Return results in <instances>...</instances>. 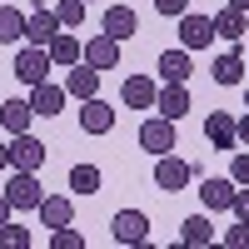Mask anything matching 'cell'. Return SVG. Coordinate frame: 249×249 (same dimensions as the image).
<instances>
[{
    "label": "cell",
    "instance_id": "6da1fadb",
    "mask_svg": "<svg viewBox=\"0 0 249 249\" xmlns=\"http://www.w3.org/2000/svg\"><path fill=\"white\" fill-rule=\"evenodd\" d=\"M190 179H195V164H190V160H179L175 150H170V155H155V190L179 195Z\"/></svg>",
    "mask_w": 249,
    "mask_h": 249
},
{
    "label": "cell",
    "instance_id": "7a4b0ae2",
    "mask_svg": "<svg viewBox=\"0 0 249 249\" xmlns=\"http://www.w3.org/2000/svg\"><path fill=\"white\" fill-rule=\"evenodd\" d=\"M50 160V144L45 140H35L30 130L25 135H10V170H35L40 175V164Z\"/></svg>",
    "mask_w": 249,
    "mask_h": 249
},
{
    "label": "cell",
    "instance_id": "3957f363",
    "mask_svg": "<svg viewBox=\"0 0 249 249\" xmlns=\"http://www.w3.org/2000/svg\"><path fill=\"white\" fill-rule=\"evenodd\" d=\"M204 140H210L214 155H234V150H239L234 115H230V110H210V120H204Z\"/></svg>",
    "mask_w": 249,
    "mask_h": 249
},
{
    "label": "cell",
    "instance_id": "277c9868",
    "mask_svg": "<svg viewBox=\"0 0 249 249\" xmlns=\"http://www.w3.org/2000/svg\"><path fill=\"white\" fill-rule=\"evenodd\" d=\"M179 144V135H175V120H164V115H150L140 124V150H150V155H170Z\"/></svg>",
    "mask_w": 249,
    "mask_h": 249
},
{
    "label": "cell",
    "instance_id": "5b68a950",
    "mask_svg": "<svg viewBox=\"0 0 249 249\" xmlns=\"http://www.w3.org/2000/svg\"><path fill=\"white\" fill-rule=\"evenodd\" d=\"M50 65H55V60H50L45 45H25L15 55V80H20V85H40V80H50Z\"/></svg>",
    "mask_w": 249,
    "mask_h": 249
},
{
    "label": "cell",
    "instance_id": "8992f818",
    "mask_svg": "<svg viewBox=\"0 0 249 249\" xmlns=\"http://www.w3.org/2000/svg\"><path fill=\"white\" fill-rule=\"evenodd\" d=\"M110 239L115 244H144V239H150V214H144V210H120L110 219Z\"/></svg>",
    "mask_w": 249,
    "mask_h": 249
},
{
    "label": "cell",
    "instance_id": "52a82bcc",
    "mask_svg": "<svg viewBox=\"0 0 249 249\" xmlns=\"http://www.w3.org/2000/svg\"><path fill=\"white\" fill-rule=\"evenodd\" d=\"M10 204L15 210H40V199H45V184L35 179V170H10Z\"/></svg>",
    "mask_w": 249,
    "mask_h": 249
},
{
    "label": "cell",
    "instance_id": "ba28073f",
    "mask_svg": "<svg viewBox=\"0 0 249 249\" xmlns=\"http://www.w3.org/2000/svg\"><path fill=\"white\" fill-rule=\"evenodd\" d=\"M210 40H214V15H195V10L179 15V45L184 50H204Z\"/></svg>",
    "mask_w": 249,
    "mask_h": 249
},
{
    "label": "cell",
    "instance_id": "9c48e42d",
    "mask_svg": "<svg viewBox=\"0 0 249 249\" xmlns=\"http://www.w3.org/2000/svg\"><path fill=\"white\" fill-rule=\"evenodd\" d=\"M60 30H65V25H60V15H55L50 5H35V10L25 15V40H30V45H50Z\"/></svg>",
    "mask_w": 249,
    "mask_h": 249
},
{
    "label": "cell",
    "instance_id": "30bf717a",
    "mask_svg": "<svg viewBox=\"0 0 249 249\" xmlns=\"http://www.w3.org/2000/svg\"><path fill=\"white\" fill-rule=\"evenodd\" d=\"M234 195H239V184H234L230 175L199 184V199H204V210H210V214H230V210H234Z\"/></svg>",
    "mask_w": 249,
    "mask_h": 249
},
{
    "label": "cell",
    "instance_id": "8fae6325",
    "mask_svg": "<svg viewBox=\"0 0 249 249\" xmlns=\"http://www.w3.org/2000/svg\"><path fill=\"white\" fill-rule=\"evenodd\" d=\"M120 100L130 110H155V100H160V85L150 75H124V85H120Z\"/></svg>",
    "mask_w": 249,
    "mask_h": 249
},
{
    "label": "cell",
    "instance_id": "7c38bea8",
    "mask_svg": "<svg viewBox=\"0 0 249 249\" xmlns=\"http://www.w3.org/2000/svg\"><path fill=\"white\" fill-rule=\"evenodd\" d=\"M80 130H85V135H110V130H115V110H110L100 95L80 100Z\"/></svg>",
    "mask_w": 249,
    "mask_h": 249
},
{
    "label": "cell",
    "instance_id": "4fadbf2b",
    "mask_svg": "<svg viewBox=\"0 0 249 249\" xmlns=\"http://www.w3.org/2000/svg\"><path fill=\"white\" fill-rule=\"evenodd\" d=\"M65 85H50V80H40V85H30V110L40 115V120H55L60 110H65Z\"/></svg>",
    "mask_w": 249,
    "mask_h": 249
},
{
    "label": "cell",
    "instance_id": "5bb4252c",
    "mask_svg": "<svg viewBox=\"0 0 249 249\" xmlns=\"http://www.w3.org/2000/svg\"><path fill=\"white\" fill-rule=\"evenodd\" d=\"M85 60H90L95 70H115V65H120V40L105 35V30L90 35V40H85Z\"/></svg>",
    "mask_w": 249,
    "mask_h": 249
},
{
    "label": "cell",
    "instance_id": "9a60e30c",
    "mask_svg": "<svg viewBox=\"0 0 249 249\" xmlns=\"http://www.w3.org/2000/svg\"><path fill=\"white\" fill-rule=\"evenodd\" d=\"M210 75H214V85H244V75H249V60H244L239 50H224V55H214Z\"/></svg>",
    "mask_w": 249,
    "mask_h": 249
},
{
    "label": "cell",
    "instance_id": "2e32d148",
    "mask_svg": "<svg viewBox=\"0 0 249 249\" xmlns=\"http://www.w3.org/2000/svg\"><path fill=\"white\" fill-rule=\"evenodd\" d=\"M219 239V230H214V219H210V210L204 214H190L179 224V244H190V249H204V244H214Z\"/></svg>",
    "mask_w": 249,
    "mask_h": 249
},
{
    "label": "cell",
    "instance_id": "e0dca14e",
    "mask_svg": "<svg viewBox=\"0 0 249 249\" xmlns=\"http://www.w3.org/2000/svg\"><path fill=\"white\" fill-rule=\"evenodd\" d=\"M190 75H195V65H190V50H164L160 55V80L164 85H190Z\"/></svg>",
    "mask_w": 249,
    "mask_h": 249
},
{
    "label": "cell",
    "instance_id": "ac0fdd59",
    "mask_svg": "<svg viewBox=\"0 0 249 249\" xmlns=\"http://www.w3.org/2000/svg\"><path fill=\"white\" fill-rule=\"evenodd\" d=\"M45 50H50V60H55L60 70H70V65H80V60H85V40H80V35H70V30H60Z\"/></svg>",
    "mask_w": 249,
    "mask_h": 249
},
{
    "label": "cell",
    "instance_id": "d6986e66",
    "mask_svg": "<svg viewBox=\"0 0 249 249\" xmlns=\"http://www.w3.org/2000/svg\"><path fill=\"white\" fill-rule=\"evenodd\" d=\"M65 90H70L75 100H90V95H100V70L90 65V60L70 65V75H65Z\"/></svg>",
    "mask_w": 249,
    "mask_h": 249
},
{
    "label": "cell",
    "instance_id": "ffe728a7",
    "mask_svg": "<svg viewBox=\"0 0 249 249\" xmlns=\"http://www.w3.org/2000/svg\"><path fill=\"white\" fill-rule=\"evenodd\" d=\"M100 30L115 35V40H130V35L140 30V15H135L130 5H110V10H105V20H100Z\"/></svg>",
    "mask_w": 249,
    "mask_h": 249
},
{
    "label": "cell",
    "instance_id": "44dd1931",
    "mask_svg": "<svg viewBox=\"0 0 249 249\" xmlns=\"http://www.w3.org/2000/svg\"><path fill=\"white\" fill-rule=\"evenodd\" d=\"M30 120H40V115L30 110V100H5V105H0V124H5V135H25Z\"/></svg>",
    "mask_w": 249,
    "mask_h": 249
},
{
    "label": "cell",
    "instance_id": "7402d4cb",
    "mask_svg": "<svg viewBox=\"0 0 249 249\" xmlns=\"http://www.w3.org/2000/svg\"><path fill=\"white\" fill-rule=\"evenodd\" d=\"M35 214H40V224H45V230H60V224H70V219H75V204H70L65 195H45Z\"/></svg>",
    "mask_w": 249,
    "mask_h": 249
},
{
    "label": "cell",
    "instance_id": "603a6c76",
    "mask_svg": "<svg viewBox=\"0 0 249 249\" xmlns=\"http://www.w3.org/2000/svg\"><path fill=\"white\" fill-rule=\"evenodd\" d=\"M155 110L164 115V120H184V115H190V90H184V85H164L160 90V100H155Z\"/></svg>",
    "mask_w": 249,
    "mask_h": 249
},
{
    "label": "cell",
    "instance_id": "cb8c5ba5",
    "mask_svg": "<svg viewBox=\"0 0 249 249\" xmlns=\"http://www.w3.org/2000/svg\"><path fill=\"white\" fill-rule=\"evenodd\" d=\"M25 40V10H15V0H0V45Z\"/></svg>",
    "mask_w": 249,
    "mask_h": 249
},
{
    "label": "cell",
    "instance_id": "d4e9b609",
    "mask_svg": "<svg viewBox=\"0 0 249 249\" xmlns=\"http://www.w3.org/2000/svg\"><path fill=\"white\" fill-rule=\"evenodd\" d=\"M244 30H249V15H244V10L224 5V10L214 15V35H219V40H230V45H234V40H244Z\"/></svg>",
    "mask_w": 249,
    "mask_h": 249
},
{
    "label": "cell",
    "instance_id": "484cf974",
    "mask_svg": "<svg viewBox=\"0 0 249 249\" xmlns=\"http://www.w3.org/2000/svg\"><path fill=\"white\" fill-rule=\"evenodd\" d=\"M70 190L75 195H100V170H95V164H75V170H70Z\"/></svg>",
    "mask_w": 249,
    "mask_h": 249
},
{
    "label": "cell",
    "instance_id": "4316f807",
    "mask_svg": "<svg viewBox=\"0 0 249 249\" xmlns=\"http://www.w3.org/2000/svg\"><path fill=\"white\" fill-rule=\"evenodd\" d=\"M30 230H25V224H15V219H5V224H0V249H30Z\"/></svg>",
    "mask_w": 249,
    "mask_h": 249
},
{
    "label": "cell",
    "instance_id": "83f0119b",
    "mask_svg": "<svg viewBox=\"0 0 249 249\" xmlns=\"http://www.w3.org/2000/svg\"><path fill=\"white\" fill-rule=\"evenodd\" d=\"M55 15H60V25H65V30H80V25H85V0H60Z\"/></svg>",
    "mask_w": 249,
    "mask_h": 249
},
{
    "label": "cell",
    "instance_id": "f1b7e54d",
    "mask_svg": "<svg viewBox=\"0 0 249 249\" xmlns=\"http://www.w3.org/2000/svg\"><path fill=\"white\" fill-rule=\"evenodd\" d=\"M50 244L55 249H85V234L70 230V224H60V230H50Z\"/></svg>",
    "mask_w": 249,
    "mask_h": 249
},
{
    "label": "cell",
    "instance_id": "f546056e",
    "mask_svg": "<svg viewBox=\"0 0 249 249\" xmlns=\"http://www.w3.org/2000/svg\"><path fill=\"white\" fill-rule=\"evenodd\" d=\"M219 244H230V249H249V219H234L230 230L219 234Z\"/></svg>",
    "mask_w": 249,
    "mask_h": 249
},
{
    "label": "cell",
    "instance_id": "4dcf8cb0",
    "mask_svg": "<svg viewBox=\"0 0 249 249\" xmlns=\"http://www.w3.org/2000/svg\"><path fill=\"white\" fill-rule=\"evenodd\" d=\"M230 179H234V184H249V155H244V150L230 155Z\"/></svg>",
    "mask_w": 249,
    "mask_h": 249
},
{
    "label": "cell",
    "instance_id": "1f68e13d",
    "mask_svg": "<svg viewBox=\"0 0 249 249\" xmlns=\"http://www.w3.org/2000/svg\"><path fill=\"white\" fill-rule=\"evenodd\" d=\"M155 10H160V15H175V20H179L184 10H190V0H155Z\"/></svg>",
    "mask_w": 249,
    "mask_h": 249
},
{
    "label": "cell",
    "instance_id": "d6a6232c",
    "mask_svg": "<svg viewBox=\"0 0 249 249\" xmlns=\"http://www.w3.org/2000/svg\"><path fill=\"white\" fill-rule=\"evenodd\" d=\"M234 219H249V184H239V195H234Z\"/></svg>",
    "mask_w": 249,
    "mask_h": 249
},
{
    "label": "cell",
    "instance_id": "836d02e7",
    "mask_svg": "<svg viewBox=\"0 0 249 249\" xmlns=\"http://www.w3.org/2000/svg\"><path fill=\"white\" fill-rule=\"evenodd\" d=\"M234 130H239V144H249V115H239V120H234Z\"/></svg>",
    "mask_w": 249,
    "mask_h": 249
},
{
    "label": "cell",
    "instance_id": "e575fe53",
    "mask_svg": "<svg viewBox=\"0 0 249 249\" xmlns=\"http://www.w3.org/2000/svg\"><path fill=\"white\" fill-rule=\"evenodd\" d=\"M10 210H15V204H10V195H5V190H0V224H5V219H10Z\"/></svg>",
    "mask_w": 249,
    "mask_h": 249
},
{
    "label": "cell",
    "instance_id": "d590c367",
    "mask_svg": "<svg viewBox=\"0 0 249 249\" xmlns=\"http://www.w3.org/2000/svg\"><path fill=\"white\" fill-rule=\"evenodd\" d=\"M5 170H10V144L0 140V175H5Z\"/></svg>",
    "mask_w": 249,
    "mask_h": 249
},
{
    "label": "cell",
    "instance_id": "8d00e7d4",
    "mask_svg": "<svg viewBox=\"0 0 249 249\" xmlns=\"http://www.w3.org/2000/svg\"><path fill=\"white\" fill-rule=\"evenodd\" d=\"M224 5H234V10H244V15H249V0H224Z\"/></svg>",
    "mask_w": 249,
    "mask_h": 249
},
{
    "label": "cell",
    "instance_id": "74e56055",
    "mask_svg": "<svg viewBox=\"0 0 249 249\" xmlns=\"http://www.w3.org/2000/svg\"><path fill=\"white\" fill-rule=\"evenodd\" d=\"M244 110H249V85H244Z\"/></svg>",
    "mask_w": 249,
    "mask_h": 249
},
{
    "label": "cell",
    "instance_id": "f35d334b",
    "mask_svg": "<svg viewBox=\"0 0 249 249\" xmlns=\"http://www.w3.org/2000/svg\"><path fill=\"white\" fill-rule=\"evenodd\" d=\"M85 5H90V0H85Z\"/></svg>",
    "mask_w": 249,
    "mask_h": 249
}]
</instances>
